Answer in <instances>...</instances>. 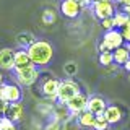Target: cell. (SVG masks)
I'll use <instances>...</instances> for the list:
<instances>
[{
	"label": "cell",
	"instance_id": "30bf717a",
	"mask_svg": "<svg viewBox=\"0 0 130 130\" xmlns=\"http://www.w3.org/2000/svg\"><path fill=\"white\" fill-rule=\"evenodd\" d=\"M103 116H104V119L109 122V125H112V124H119V122L122 120L124 112H122V109L119 107V106L107 104V107H106V111H104Z\"/></svg>",
	"mask_w": 130,
	"mask_h": 130
},
{
	"label": "cell",
	"instance_id": "d6986e66",
	"mask_svg": "<svg viewBox=\"0 0 130 130\" xmlns=\"http://www.w3.org/2000/svg\"><path fill=\"white\" fill-rule=\"evenodd\" d=\"M128 16L124 13V11H117V13H114V16H112V24H114V29L116 28H122L125 23L128 21Z\"/></svg>",
	"mask_w": 130,
	"mask_h": 130
},
{
	"label": "cell",
	"instance_id": "1f68e13d",
	"mask_svg": "<svg viewBox=\"0 0 130 130\" xmlns=\"http://www.w3.org/2000/svg\"><path fill=\"white\" fill-rule=\"evenodd\" d=\"M122 67H124V68H125V70H127V72L130 73V59H128V60H127V62H125L124 65H122Z\"/></svg>",
	"mask_w": 130,
	"mask_h": 130
},
{
	"label": "cell",
	"instance_id": "4fadbf2b",
	"mask_svg": "<svg viewBox=\"0 0 130 130\" xmlns=\"http://www.w3.org/2000/svg\"><path fill=\"white\" fill-rule=\"evenodd\" d=\"M13 54L15 51L10 47L0 49V70H11L13 68Z\"/></svg>",
	"mask_w": 130,
	"mask_h": 130
},
{
	"label": "cell",
	"instance_id": "d590c367",
	"mask_svg": "<svg viewBox=\"0 0 130 130\" xmlns=\"http://www.w3.org/2000/svg\"><path fill=\"white\" fill-rule=\"evenodd\" d=\"M89 2H91V3H94V2H99V0H89Z\"/></svg>",
	"mask_w": 130,
	"mask_h": 130
},
{
	"label": "cell",
	"instance_id": "603a6c76",
	"mask_svg": "<svg viewBox=\"0 0 130 130\" xmlns=\"http://www.w3.org/2000/svg\"><path fill=\"white\" fill-rule=\"evenodd\" d=\"M0 130H18V128H16V124L8 120L5 116H2L0 117Z\"/></svg>",
	"mask_w": 130,
	"mask_h": 130
},
{
	"label": "cell",
	"instance_id": "f546056e",
	"mask_svg": "<svg viewBox=\"0 0 130 130\" xmlns=\"http://www.w3.org/2000/svg\"><path fill=\"white\" fill-rule=\"evenodd\" d=\"M76 3H78V7L81 8V10H83V8H86V7H89L91 5V2H89V0H75Z\"/></svg>",
	"mask_w": 130,
	"mask_h": 130
},
{
	"label": "cell",
	"instance_id": "484cf974",
	"mask_svg": "<svg viewBox=\"0 0 130 130\" xmlns=\"http://www.w3.org/2000/svg\"><path fill=\"white\" fill-rule=\"evenodd\" d=\"M101 26L104 28V31H111V29H114L112 18H104V20H101Z\"/></svg>",
	"mask_w": 130,
	"mask_h": 130
},
{
	"label": "cell",
	"instance_id": "8992f818",
	"mask_svg": "<svg viewBox=\"0 0 130 130\" xmlns=\"http://www.w3.org/2000/svg\"><path fill=\"white\" fill-rule=\"evenodd\" d=\"M106 107H107V103H106L104 98L101 96H89L86 101V111L91 112L93 116H103Z\"/></svg>",
	"mask_w": 130,
	"mask_h": 130
},
{
	"label": "cell",
	"instance_id": "f35d334b",
	"mask_svg": "<svg viewBox=\"0 0 130 130\" xmlns=\"http://www.w3.org/2000/svg\"><path fill=\"white\" fill-rule=\"evenodd\" d=\"M0 117H2V116H0Z\"/></svg>",
	"mask_w": 130,
	"mask_h": 130
},
{
	"label": "cell",
	"instance_id": "7c38bea8",
	"mask_svg": "<svg viewBox=\"0 0 130 130\" xmlns=\"http://www.w3.org/2000/svg\"><path fill=\"white\" fill-rule=\"evenodd\" d=\"M39 76H41V72L36 68V70H32L29 73H24V75H15V78H16L18 86H32L39 80Z\"/></svg>",
	"mask_w": 130,
	"mask_h": 130
},
{
	"label": "cell",
	"instance_id": "5bb4252c",
	"mask_svg": "<svg viewBox=\"0 0 130 130\" xmlns=\"http://www.w3.org/2000/svg\"><path fill=\"white\" fill-rule=\"evenodd\" d=\"M130 59V52H128V47L127 46H120L117 49H114L112 51V62L116 65H124L127 60Z\"/></svg>",
	"mask_w": 130,
	"mask_h": 130
},
{
	"label": "cell",
	"instance_id": "9c48e42d",
	"mask_svg": "<svg viewBox=\"0 0 130 130\" xmlns=\"http://www.w3.org/2000/svg\"><path fill=\"white\" fill-rule=\"evenodd\" d=\"M60 11H62V15L65 18H78V15L81 13V8L78 7V3L75 2V0H62V3H60Z\"/></svg>",
	"mask_w": 130,
	"mask_h": 130
},
{
	"label": "cell",
	"instance_id": "e0dca14e",
	"mask_svg": "<svg viewBox=\"0 0 130 130\" xmlns=\"http://www.w3.org/2000/svg\"><path fill=\"white\" fill-rule=\"evenodd\" d=\"M94 117H96V116H93L91 112L83 111V112L78 116V124H80V127L93 128V125H94Z\"/></svg>",
	"mask_w": 130,
	"mask_h": 130
},
{
	"label": "cell",
	"instance_id": "3957f363",
	"mask_svg": "<svg viewBox=\"0 0 130 130\" xmlns=\"http://www.w3.org/2000/svg\"><path fill=\"white\" fill-rule=\"evenodd\" d=\"M23 93L16 83H3L0 86V101L7 103H21Z\"/></svg>",
	"mask_w": 130,
	"mask_h": 130
},
{
	"label": "cell",
	"instance_id": "9a60e30c",
	"mask_svg": "<svg viewBox=\"0 0 130 130\" xmlns=\"http://www.w3.org/2000/svg\"><path fill=\"white\" fill-rule=\"evenodd\" d=\"M29 55H28L26 49H18L13 54V67H24V65H29Z\"/></svg>",
	"mask_w": 130,
	"mask_h": 130
},
{
	"label": "cell",
	"instance_id": "83f0119b",
	"mask_svg": "<svg viewBox=\"0 0 130 130\" xmlns=\"http://www.w3.org/2000/svg\"><path fill=\"white\" fill-rule=\"evenodd\" d=\"M59 127H60V122H57V120H52L51 124L46 127V130H59Z\"/></svg>",
	"mask_w": 130,
	"mask_h": 130
},
{
	"label": "cell",
	"instance_id": "ac0fdd59",
	"mask_svg": "<svg viewBox=\"0 0 130 130\" xmlns=\"http://www.w3.org/2000/svg\"><path fill=\"white\" fill-rule=\"evenodd\" d=\"M36 41V38L31 34V32H20L18 36H16V42L21 46V49H26L29 44H32Z\"/></svg>",
	"mask_w": 130,
	"mask_h": 130
},
{
	"label": "cell",
	"instance_id": "6da1fadb",
	"mask_svg": "<svg viewBox=\"0 0 130 130\" xmlns=\"http://www.w3.org/2000/svg\"><path fill=\"white\" fill-rule=\"evenodd\" d=\"M26 52L34 67H47L52 62V57H54L52 44L44 39H36L32 44L26 47Z\"/></svg>",
	"mask_w": 130,
	"mask_h": 130
},
{
	"label": "cell",
	"instance_id": "7a4b0ae2",
	"mask_svg": "<svg viewBox=\"0 0 130 130\" xmlns=\"http://www.w3.org/2000/svg\"><path fill=\"white\" fill-rule=\"evenodd\" d=\"M80 93V85L73 80H63L59 81V88H57V101L59 104H65L68 99H72L75 94Z\"/></svg>",
	"mask_w": 130,
	"mask_h": 130
},
{
	"label": "cell",
	"instance_id": "cb8c5ba5",
	"mask_svg": "<svg viewBox=\"0 0 130 130\" xmlns=\"http://www.w3.org/2000/svg\"><path fill=\"white\" fill-rule=\"evenodd\" d=\"M99 63L104 65V67L114 63L112 62V52H103V54H99Z\"/></svg>",
	"mask_w": 130,
	"mask_h": 130
},
{
	"label": "cell",
	"instance_id": "d6a6232c",
	"mask_svg": "<svg viewBox=\"0 0 130 130\" xmlns=\"http://www.w3.org/2000/svg\"><path fill=\"white\" fill-rule=\"evenodd\" d=\"M124 13L130 18V5H128V7H124Z\"/></svg>",
	"mask_w": 130,
	"mask_h": 130
},
{
	"label": "cell",
	"instance_id": "ffe728a7",
	"mask_svg": "<svg viewBox=\"0 0 130 130\" xmlns=\"http://www.w3.org/2000/svg\"><path fill=\"white\" fill-rule=\"evenodd\" d=\"M57 21V15L54 10H51V8H46V10L42 11V23L44 24H54Z\"/></svg>",
	"mask_w": 130,
	"mask_h": 130
},
{
	"label": "cell",
	"instance_id": "44dd1931",
	"mask_svg": "<svg viewBox=\"0 0 130 130\" xmlns=\"http://www.w3.org/2000/svg\"><path fill=\"white\" fill-rule=\"evenodd\" d=\"M111 125H109V122L104 119V116H96L94 117V125H93V128L94 130H107Z\"/></svg>",
	"mask_w": 130,
	"mask_h": 130
},
{
	"label": "cell",
	"instance_id": "8d00e7d4",
	"mask_svg": "<svg viewBox=\"0 0 130 130\" xmlns=\"http://www.w3.org/2000/svg\"><path fill=\"white\" fill-rule=\"evenodd\" d=\"M127 47H128V52H130V44H128V46H127Z\"/></svg>",
	"mask_w": 130,
	"mask_h": 130
},
{
	"label": "cell",
	"instance_id": "277c9868",
	"mask_svg": "<svg viewBox=\"0 0 130 130\" xmlns=\"http://www.w3.org/2000/svg\"><path fill=\"white\" fill-rule=\"evenodd\" d=\"M91 8H93L94 16L99 21L104 18H112L114 13H116L112 0H99V2H94V3H91Z\"/></svg>",
	"mask_w": 130,
	"mask_h": 130
},
{
	"label": "cell",
	"instance_id": "52a82bcc",
	"mask_svg": "<svg viewBox=\"0 0 130 130\" xmlns=\"http://www.w3.org/2000/svg\"><path fill=\"white\" fill-rule=\"evenodd\" d=\"M103 42L107 46L109 51H114V49L124 46V39H122V34L119 29H111V31H104V38H103Z\"/></svg>",
	"mask_w": 130,
	"mask_h": 130
},
{
	"label": "cell",
	"instance_id": "2e32d148",
	"mask_svg": "<svg viewBox=\"0 0 130 130\" xmlns=\"http://www.w3.org/2000/svg\"><path fill=\"white\" fill-rule=\"evenodd\" d=\"M52 114H54V120L57 122H67L70 117H75V116H72L70 112H68V109L65 107V104H59V106H55L54 107V111H52Z\"/></svg>",
	"mask_w": 130,
	"mask_h": 130
},
{
	"label": "cell",
	"instance_id": "7402d4cb",
	"mask_svg": "<svg viewBox=\"0 0 130 130\" xmlns=\"http://www.w3.org/2000/svg\"><path fill=\"white\" fill-rule=\"evenodd\" d=\"M63 73L67 76H75L76 73H78V65L76 62H67L63 65Z\"/></svg>",
	"mask_w": 130,
	"mask_h": 130
},
{
	"label": "cell",
	"instance_id": "74e56055",
	"mask_svg": "<svg viewBox=\"0 0 130 130\" xmlns=\"http://www.w3.org/2000/svg\"><path fill=\"white\" fill-rule=\"evenodd\" d=\"M128 81H130V73H128Z\"/></svg>",
	"mask_w": 130,
	"mask_h": 130
},
{
	"label": "cell",
	"instance_id": "836d02e7",
	"mask_svg": "<svg viewBox=\"0 0 130 130\" xmlns=\"http://www.w3.org/2000/svg\"><path fill=\"white\" fill-rule=\"evenodd\" d=\"M120 5H124V7H128V5H130V0H120Z\"/></svg>",
	"mask_w": 130,
	"mask_h": 130
},
{
	"label": "cell",
	"instance_id": "ba28073f",
	"mask_svg": "<svg viewBox=\"0 0 130 130\" xmlns=\"http://www.w3.org/2000/svg\"><path fill=\"white\" fill-rule=\"evenodd\" d=\"M57 88H59V80L57 78H46L41 85V91L42 94L51 101H57Z\"/></svg>",
	"mask_w": 130,
	"mask_h": 130
},
{
	"label": "cell",
	"instance_id": "8fae6325",
	"mask_svg": "<svg viewBox=\"0 0 130 130\" xmlns=\"http://www.w3.org/2000/svg\"><path fill=\"white\" fill-rule=\"evenodd\" d=\"M23 114H24V109H23L21 103H10L7 107L5 117L8 120H11L13 124H16V122H20L23 119Z\"/></svg>",
	"mask_w": 130,
	"mask_h": 130
},
{
	"label": "cell",
	"instance_id": "5b68a950",
	"mask_svg": "<svg viewBox=\"0 0 130 130\" xmlns=\"http://www.w3.org/2000/svg\"><path fill=\"white\" fill-rule=\"evenodd\" d=\"M86 101H88V96L80 91L78 94H75L72 99H68L67 103H65V107L68 109V112H70L72 116L78 117L83 111H86Z\"/></svg>",
	"mask_w": 130,
	"mask_h": 130
},
{
	"label": "cell",
	"instance_id": "d4e9b609",
	"mask_svg": "<svg viewBox=\"0 0 130 130\" xmlns=\"http://www.w3.org/2000/svg\"><path fill=\"white\" fill-rule=\"evenodd\" d=\"M119 31H120V34H122V39H124V42H130V20L120 28Z\"/></svg>",
	"mask_w": 130,
	"mask_h": 130
},
{
	"label": "cell",
	"instance_id": "4316f807",
	"mask_svg": "<svg viewBox=\"0 0 130 130\" xmlns=\"http://www.w3.org/2000/svg\"><path fill=\"white\" fill-rule=\"evenodd\" d=\"M117 70H119V65L111 63V65H107V67H106L104 73H106V75H109V73H114V72H117Z\"/></svg>",
	"mask_w": 130,
	"mask_h": 130
},
{
	"label": "cell",
	"instance_id": "f1b7e54d",
	"mask_svg": "<svg viewBox=\"0 0 130 130\" xmlns=\"http://www.w3.org/2000/svg\"><path fill=\"white\" fill-rule=\"evenodd\" d=\"M8 104H10V103H7V101H0V116H5Z\"/></svg>",
	"mask_w": 130,
	"mask_h": 130
},
{
	"label": "cell",
	"instance_id": "4dcf8cb0",
	"mask_svg": "<svg viewBox=\"0 0 130 130\" xmlns=\"http://www.w3.org/2000/svg\"><path fill=\"white\" fill-rule=\"evenodd\" d=\"M98 51H99V54H103V52H111V51L107 49V46H106V44L103 42V41H101L99 46H98Z\"/></svg>",
	"mask_w": 130,
	"mask_h": 130
},
{
	"label": "cell",
	"instance_id": "e575fe53",
	"mask_svg": "<svg viewBox=\"0 0 130 130\" xmlns=\"http://www.w3.org/2000/svg\"><path fill=\"white\" fill-rule=\"evenodd\" d=\"M3 83H5V81H3V73L2 72H0V86H2V85Z\"/></svg>",
	"mask_w": 130,
	"mask_h": 130
}]
</instances>
